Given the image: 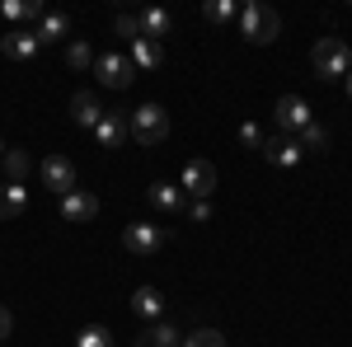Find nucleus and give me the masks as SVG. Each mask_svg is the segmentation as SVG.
<instances>
[{
    "instance_id": "obj_1",
    "label": "nucleus",
    "mask_w": 352,
    "mask_h": 347,
    "mask_svg": "<svg viewBox=\"0 0 352 347\" xmlns=\"http://www.w3.org/2000/svg\"><path fill=\"white\" fill-rule=\"evenodd\" d=\"M240 33H244V43L268 47L272 38L282 33V19H277V10H272V5H263V0H249V5H240Z\"/></svg>"
},
{
    "instance_id": "obj_2",
    "label": "nucleus",
    "mask_w": 352,
    "mask_h": 347,
    "mask_svg": "<svg viewBox=\"0 0 352 347\" xmlns=\"http://www.w3.org/2000/svg\"><path fill=\"white\" fill-rule=\"evenodd\" d=\"M310 66H315V76L320 80H348V71H352V52H348V43L343 38H320L315 43V52H310Z\"/></svg>"
},
{
    "instance_id": "obj_3",
    "label": "nucleus",
    "mask_w": 352,
    "mask_h": 347,
    "mask_svg": "<svg viewBox=\"0 0 352 347\" xmlns=\"http://www.w3.org/2000/svg\"><path fill=\"white\" fill-rule=\"evenodd\" d=\"M127 122H132V141L136 146H160L164 136H169V113H164L160 104H141V108H132L127 113Z\"/></svg>"
},
{
    "instance_id": "obj_4",
    "label": "nucleus",
    "mask_w": 352,
    "mask_h": 347,
    "mask_svg": "<svg viewBox=\"0 0 352 347\" xmlns=\"http://www.w3.org/2000/svg\"><path fill=\"white\" fill-rule=\"evenodd\" d=\"M94 80L104 85V89H127V85L136 80L132 56H122V52H104V56H94Z\"/></svg>"
},
{
    "instance_id": "obj_5",
    "label": "nucleus",
    "mask_w": 352,
    "mask_h": 347,
    "mask_svg": "<svg viewBox=\"0 0 352 347\" xmlns=\"http://www.w3.org/2000/svg\"><path fill=\"white\" fill-rule=\"evenodd\" d=\"M179 188H184V197H192V202H207V197L217 192V164L212 160H188Z\"/></svg>"
},
{
    "instance_id": "obj_6",
    "label": "nucleus",
    "mask_w": 352,
    "mask_h": 347,
    "mask_svg": "<svg viewBox=\"0 0 352 347\" xmlns=\"http://www.w3.org/2000/svg\"><path fill=\"white\" fill-rule=\"evenodd\" d=\"M272 117H277V127H282V136H300L315 117H310V104L300 99V94H282L277 99V108H272Z\"/></svg>"
},
{
    "instance_id": "obj_7",
    "label": "nucleus",
    "mask_w": 352,
    "mask_h": 347,
    "mask_svg": "<svg viewBox=\"0 0 352 347\" xmlns=\"http://www.w3.org/2000/svg\"><path fill=\"white\" fill-rule=\"evenodd\" d=\"M164 244V225H151V221H132L127 230H122V249L136 254V258H151L155 249Z\"/></svg>"
},
{
    "instance_id": "obj_8",
    "label": "nucleus",
    "mask_w": 352,
    "mask_h": 347,
    "mask_svg": "<svg viewBox=\"0 0 352 347\" xmlns=\"http://www.w3.org/2000/svg\"><path fill=\"white\" fill-rule=\"evenodd\" d=\"M127 136H132V122H127V113H118V108L109 113V108H104V117L94 122V141H99L104 150H118Z\"/></svg>"
},
{
    "instance_id": "obj_9",
    "label": "nucleus",
    "mask_w": 352,
    "mask_h": 347,
    "mask_svg": "<svg viewBox=\"0 0 352 347\" xmlns=\"http://www.w3.org/2000/svg\"><path fill=\"white\" fill-rule=\"evenodd\" d=\"M43 188H52L56 197L76 192V164L66 160V155H47L43 160Z\"/></svg>"
},
{
    "instance_id": "obj_10",
    "label": "nucleus",
    "mask_w": 352,
    "mask_h": 347,
    "mask_svg": "<svg viewBox=\"0 0 352 347\" xmlns=\"http://www.w3.org/2000/svg\"><path fill=\"white\" fill-rule=\"evenodd\" d=\"M258 155H263L268 164H277V169H292V164H300V155H305V150H300L296 136H268Z\"/></svg>"
},
{
    "instance_id": "obj_11",
    "label": "nucleus",
    "mask_w": 352,
    "mask_h": 347,
    "mask_svg": "<svg viewBox=\"0 0 352 347\" xmlns=\"http://www.w3.org/2000/svg\"><path fill=\"white\" fill-rule=\"evenodd\" d=\"M38 47H43V43H38V28H33V33H28V28H10V33L0 38V52L10 56V61H28V56H38Z\"/></svg>"
},
{
    "instance_id": "obj_12",
    "label": "nucleus",
    "mask_w": 352,
    "mask_h": 347,
    "mask_svg": "<svg viewBox=\"0 0 352 347\" xmlns=\"http://www.w3.org/2000/svg\"><path fill=\"white\" fill-rule=\"evenodd\" d=\"M146 192H151V207H155V212H164V216H179L184 212V207H188V197H184V188L179 183H151L146 188Z\"/></svg>"
},
{
    "instance_id": "obj_13",
    "label": "nucleus",
    "mask_w": 352,
    "mask_h": 347,
    "mask_svg": "<svg viewBox=\"0 0 352 347\" xmlns=\"http://www.w3.org/2000/svg\"><path fill=\"white\" fill-rule=\"evenodd\" d=\"M136 24H141V38L160 43V38H169V33H174V14H169V10H160V5H151V10H141V14H136Z\"/></svg>"
},
{
    "instance_id": "obj_14",
    "label": "nucleus",
    "mask_w": 352,
    "mask_h": 347,
    "mask_svg": "<svg viewBox=\"0 0 352 347\" xmlns=\"http://www.w3.org/2000/svg\"><path fill=\"white\" fill-rule=\"evenodd\" d=\"M61 216H66V221H94V216H99V197L85 192V188H76V192L61 197Z\"/></svg>"
},
{
    "instance_id": "obj_15",
    "label": "nucleus",
    "mask_w": 352,
    "mask_h": 347,
    "mask_svg": "<svg viewBox=\"0 0 352 347\" xmlns=\"http://www.w3.org/2000/svg\"><path fill=\"white\" fill-rule=\"evenodd\" d=\"M132 315H141L146 324H160V315H164V295L155 291V287H136V291H132Z\"/></svg>"
},
{
    "instance_id": "obj_16",
    "label": "nucleus",
    "mask_w": 352,
    "mask_h": 347,
    "mask_svg": "<svg viewBox=\"0 0 352 347\" xmlns=\"http://www.w3.org/2000/svg\"><path fill=\"white\" fill-rule=\"evenodd\" d=\"M184 343V333H179V328H174V324H146V328H141V338H136V347H179Z\"/></svg>"
},
{
    "instance_id": "obj_17",
    "label": "nucleus",
    "mask_w": 352,
    "mask_h": 347,
    "mask_svg": "<svg viewBox=\"0 0 352 347\" xmlns=\"http://www.w3.org/2000/svg\"><path fill=\"white\" fill-rule=\"evenodd\" d=\"M71 117H76L80 127H94V122L104 117V108H99V94H89V89H76V99H71Z\"/></svg>"
},
{
    "instance_id": "obj_18",
    "label": "nucleus",
    "mask_w": 352,
    "mask_h": 347,
    "mask_svg": "<svg viewBox=\"0 0 352 347\" xmlns=\"http://www.w3.org/2000/svg\"><path fill=\"white\" fill-rule=\"evenodd\" d=\"M24 207H28V188L24 183H5V188H0V221L24 216Z\"/></svg>"
},
{
    "instance_id": "obj_19",
    "label": "nucleus",
    "mask_w": 352,
    "mask_h": 347,
    "mask_svg": "<svg viewBox=\"0 0 352 347\" xmlns=\"http://www.w3.org/2000/svg\"><path fill=\"white\" fill-rule=\"evenodd\" d=\"M160 61H164L160 43H151V38H136V43H132V66H136V71H155Z\"/></svg>"
},
{
    "instance_id": "obj_20",
    "label": "nucleus",
    "mask_w": 352,
    "mask_h": 347,
    "mask_svg": "<svg viewBox=\"0 0 352 347\" xmlns=\"http://www.w3.org/2000/svg\"><path fill=\"white\" fill-rule=\"evenodd\" d=\"M0 14L5 19H38L43 24L47 10H43V0H0Z\"/></svg>"
},
{
    "instance_id": "obj_21",
    "label": "nucleus",
    "mask_w": 352,
    "mask_h": 347,
    "mask_svg": "<svg viewBox=\"0 0 352 347\" xmlns=\"http://www.w3.org/2000/svg\"><path fill=\"white\" fill-rule=\"evenodd\" d=\"M61 38H71V14H43L38 43H61Z\"/></svg>"
},
{
    "instance_id": "obj_22",
    "label": "nucleus",
    "mask_w": 352,
    "mask_h": 347,
    "mask_svg": "<svg viewBox=\"0 0 352 347\" xmlns=\"http://www.w3.org/2000/svg\"><path fill=\"white\" fill-rule=\"evenodd\" d=\"M66 66H71V71H94V52H89L85 38H71V43H66Z\"/></svg>"
},
{
    "instance_id": "obj_23",
    "label": "nucleus",
    "mask_w": 352,
    "mask_h": 347,
    "mask_svg": "<svg viewBox=\"0 0 352 347\" xmlns=\"http://www.w3.org/2000/svg\"><path fill=\"white\" fill-rule=\"evenodd\" d=\"M202 14H207L212 24H230V19H240V5H235V0H207Z\"/></svg>"
},
{
    "instance_id": "obj_24",
    "label": "nucleus",
    "mask_w": 352,
    "mask_h": 347,
    "mask_svg": "<svg viewBox=\"0 0 352 347\" xmlns=\"http://www.w3.org/2000/svg\"><path fill=\"white\" fill-rule=\"evenodd\" d=\"M76 347H113V333L104 328V324H89V328L76 333Z\"/></svg>"
},
{
    "instance_id": "obj_25",
    "label": "nucleus",
    "mask_w": 352,
    "mask_h": 347,
    "mask_svg": "<svg viewBox=\"0 0 352 347\" xmlns=\"http://www.w3.org/2000/svg\"><path fill=\"white\" fill-rule=\"evenodd\" d=\"M28 150H5V174H10V183H24V174H28Z\"/></svg>"
},
{
    "instance_id": "obj_26",
    "label": "nucleus",
    "mask_w": 352,
    "mask_h": 347,
    "mask_svg": "<svg viewBox=\"0 0 352 347\" xmlns=\"http://www.w3.org/2000/svg\"><path fill=\"white\" fill-rule=\"evenodd\" d=\"M179 347H226V333H217V328H192Z\"/></svg>"
},
{
    "instance_id": "obj_27",
    "label": "nucleus",
    "mask_w": 352,
    "mask_h": 347,
    "mask_svg": "<svg viewBox=\"0 0 352 347\" xmlns=\"http://www.w3.org/2000/svg\"><path fill=\"white\" fill-rule=\"evenodd\" d=\"M296 141H300V150H329V132L320 127V122H310V127H305Z\"/></svg>"
},
{
    "instance_id": "obj_28",
    "label": "nucleus",
    "mask_w": 352,
    "mask_h": 347,
    "mask_svg": "<svg viewBox=\"0 0 352 347\" xmlns=\"http://www.w3.org/2000/svg\"><path fill=\"white\" fill-rule=\"evenodd\" d=\"M113 33H118V38H127V43H136V38H141L136 14H113Z\"/></svg>"
},
{
    "instance_id": "obj_29",
    "label": "nucleus",
    "mask_w": 352,
    "mask_h": 347,
    "mask_svg": "<svg viewBox=\"0 0 352 347\" xmlns=\"http://www.w3.org/2000/svg\"><path fill=\"white\" fill-rule=\"evenodd\" d=\"M240 141L249 146V150H263V141H268V136H263V127H258V122H244V127H240Z\"/></svg>"
},
{
    "instance_id": "obj_30",
    "label": "nucleus",
    "mask_w": 352,
    "mask_h": 347,
    "mask_svg": "<svg viewBox=\"0 0 352 347\" xmlns=\"http://www.w3.org/2000/svg\"><path fill=\"white\" fill-rule=\"evenodd\" d=\"M188 216L197 221V225H202V221H212V207H207V202H192V207H188Z\"/></svg>"
},
{
    "instance_id": "obj_31",
    "label": "nucleus",
    "mask_w": 352,
    "mask_h": 347,
    "mask_svg": "<svg viewBox=\"0 0 352 347\" xmlns=\"http://www.w3.org/2000/svg\"><path fill=\"white\" fill-rule=\"evenodd\" d=\"M10 328H14V320H10V310H5V305H0V343H5V338H10Z\"/></svg>"
},
{
    "instance_id": "obj_32",
    "label": "nucleus",
    "mask_w": 352,
    "mask_h": 347,
    "mask_svg": "<svg viewBox=\"0 0 352 347\" xmlns=\"http://www.w3.org/2000/svg\"><path fill=\"white\" fill-rule=\"evenodd\" d=\"M348 99H352V71H348Z\"/></svg>"
}]
</instances>
